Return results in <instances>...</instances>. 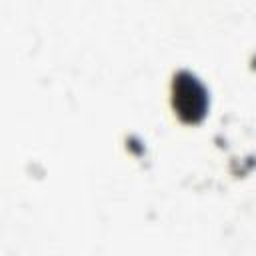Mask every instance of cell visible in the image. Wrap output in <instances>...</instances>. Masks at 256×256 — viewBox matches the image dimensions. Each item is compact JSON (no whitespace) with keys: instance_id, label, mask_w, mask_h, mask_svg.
I'll return each instance as SVG.
<instances>
[{"instance_id":"cell-1","label":"cell","mask_w":256,"mask_h":256,"mask_svg":"<svg viewBox=\"0 0 256 256\" xmlns=\"http://www.w3.org/2000/svg\"><path fill=\"white\" fill-rule=\"evenodd\" d=\"M176 104L180 108L182 114H200L204 108V98H202V90L196 86L194 80H182L178 82L176 88Z\"/></svg>"}]
</instances>
